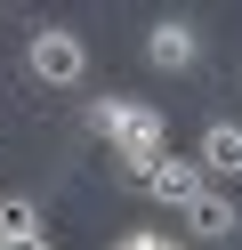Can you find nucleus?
Returning a JSON list of instances; mask_svg holds the SVG:
<instances>
[{"label":"nucleus","instance_id":"f257e3e1","mask_svg":"<svg viewBox=\"0 0 242 250\" xmlns=\"http://www.w3.org/2000/svg\"><path fill=\"white\" fill-rule=\"evenodd\" d=\"M81 121H89V137H105V146L121 153L129 178H145V169L170 153V121H161V105H137V97H89V105H81Z\"/></svg>","mask_w":242,"mask_h":250},{"label":"nucleus","instance_id":"f03ea898","mask_svg":"<svg viewBox=\"0 0 242 250\" xmlns=\"http://www.w3.org/2000/svg\"><path fill=\"white\" fill-rule=\"evenodd\" d=\"M24 73L41 89H81L89 81V41H81L73 24H41V33L24 41Z\"/></svg>","mask_w":242,"mask_h":250},{"label":"nucleus","instance_id":"7ed1b4c3","mask_svg":"<svg viewBox=\"0 0 242 250\" xmlns=\"http://www.w3.org/2000/svg\"><path fill=\"white\" fill-rule=\"evenodd\" d=\"M137 49H145V65H154V73H194V65L210 57V41H202V24H194V17H154Z\"/></svg>","mask_w":242,"mask_h":250},{"label":"nucleus","instance_id":"20e7f679","mask_svg":"<svg viewBox=\"0 0 242 250\" xmlns=\"http://www.w3.org/2000/svg\"><path fill=\"white\" fill-rule=\"evenodd\" d=\"M137 186H145V202H154V210H177V218H186V210H194V194H202L210 178L194 169V153H161V162L145 169Z\"/></svg>","mask_w":242,"mask_h":250},{"label":"nucleus","instance_id":"39448f33","mask_svg":"<svg viewBox=\"0 0 242 250\" xmlns=\"http://www.w3.org/2000/svg\"><path fill=\"white\" fill-rule=\"evenodd\" d=\"M194 169H202L210 186H234V178H242V121H202V137H194Z\"/></svg>","mask_w":242,"mask_h":250},{"label":"nucleus","instance_id":"423d86ee","mask_svg":"<svg viewBox=\"0 0 242 250\" xmlns=\"http://www.w3.org/2000/svg\"><path fill=\"white\" fill-rule=\"evenodd\" d=\"M186 234H194V242H234V234H242V202L226 194V186H202L194 210H186Z\"/></svg>","mask_w":242,"mask_h":250},{"label":"nucleus","instance_id":"0eeeda50","mask_svg":"<svg viewBox=\"0 0 242 250\" xmlns=\"http://www.w3.org/2000/svg\"><path fill=\"white\" fill-rule=\"evenodd\" d=\"M0 234H48L41 226V202L32 194H0Z\"/></svg>","mask_w":242,"mask_h":250},{"label":"nucleus","instance_id":"6e6552de","mask_svg":"<svg viewBox=\"0 0 242 250\" xmlns=\"http://www.w3.org/2000/svg\"><path fill=\"white\" fill-rule=\"evenodd\" d=\"M0 250H57L48 234H0Z\"/></svg>","mask_w":242,"mask_h":250},{"label":"nucleus","instance_id":"1a4fd4ad","mask_svg":"<svg viewBox=\"0 0 242 250\" xmlns=\"http://www.w3.org/2000/svg\"><path fill=\"white\" fill-rule=\"evenodd\" d=\"M113 250H154V234L137 226V234H121V242H113Z\"/></svg>","mask_w":242,"mask_h":250},{"label":"nucleus","instance_id":"9d476101","mask_svg":"<svg viewBox=\"0 0 242 250\" xmlns=\"http://www.w3.org/2000/svg\"><path fill=\"white\" fill-rule=\"evenodd\" d=\"M154 250H186V242H177V234H154Z\"/></svg>","mask_w":242,"mask_h":250}]
</instances>
